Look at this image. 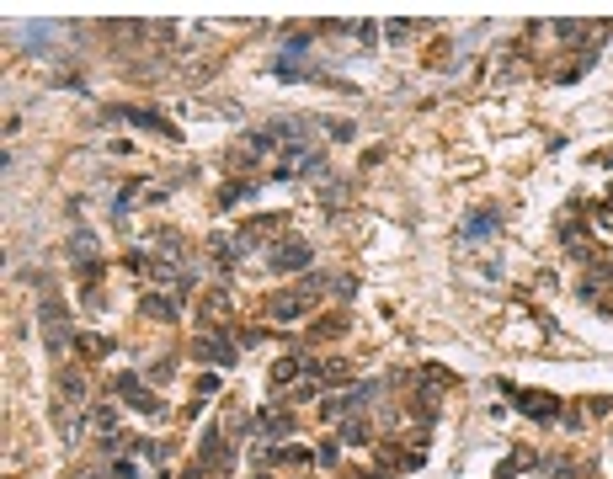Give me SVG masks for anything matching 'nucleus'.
Here are the masks:
<instances>
[{
  "label": "nucleus",
  "mask_w": 613,
  "mask_h": 479,
  "mask_svg": "<svg viewBox=\"0 0 613 479\" xmlns=\"http://www.w3.org/2000/svg\"><path fill=\"white\" fill-rule=\"evenodd\" d=\"M272 315H278V320H299V315H304V299H294V293H288V299L272 304Z\"/></svg>",
  "instance_id": "1"
},
{
  "label": "nucleus",
  "mask_w": 613,
  "mask_h": 479,
  "mask_svg": "<svg viewBox=\"0 0 613 479\" xmlns=\"http://www.w3.org/2000/svg\"><path fill=\"white\" fill-rule=\"evenodd\" d=\"M496 229V213H475L469 224H464V235H491Z\"/></svg>",
  "instance_id": "2"
}]
</instances>
